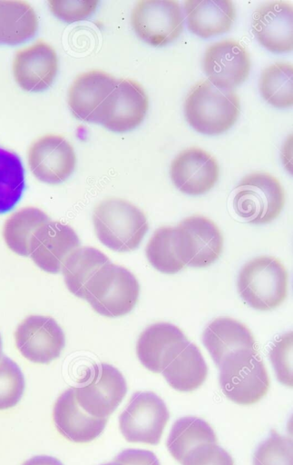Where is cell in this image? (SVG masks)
Wrapping results in <instances>:
<instances>
[{
	"label": "cell",
	"mask_w": 293,
	"mask_h": 465,
	"mask_svg": "<svg viewBox=\"0 0 293 465\" xmlns=\"http://www.w3.org/2000/svg\"><path fill=\"white\" fill-rule=\"evenodd\" d=\"M178 225L188 237V265L206 267L219 258L222 251L223 237L213 221L202 215H192L183 219Z\"/></svg>",
	"instance_id": "obj_24"
},
{
	"label": "cell",
	"mask_w": 293,
	"mask_h": 465,
	"mask_svg": "<svg viewBox=\"0 0 293 465\" xmlns=\"http://www.w3.org/2000/svg\"><path fill=\"white\" fill-rule=\"evenodd\" d=\"M202 341L218 367L224 358L237 351H257L256 341L249 329L237 320L220 317L205 328Z\"/></svg>",
	"instance_id": "obj_22"
},
{
	"label": "cell",
	"mask_w": 293,
	"mask_h": 465,
	"mask_svg": "<svg viewBox=\"0 0 293 465\" xmlns=\"http://www.w3.org/2000/svg\"><path fill=\"white\" fill-rule=\"evenodd\" d=\"M161 372L173 389L187 392L202 385L208 367L200 349L190 342Z\"/></svg>",
	"instance_id": "obj_26"
},
{
	"label": "cell",
	"mask_w": 293,
	"mask_h": 465,
	"mask_svg": "<svg viewBox=\"0 0 293 465\" xmlns=\"http://www.w3.org/2000/svg\"><path fill=\"white\" fill-rule=\"evenodd\" d=\"M183 465H234L231 456L214 443L192 449L181 462Z\"/></svg>",
	"instance_id": "obj_36"
},
{
	"label": "cell",
	"mask_w": 293,
	"mask_h": 465,
	"mask_svg": "<svg viewBox=\"0 0 293 465\" xmlns=\"http://www.w3.org/2000/svg\"><path fill=\"white\" fill-rule=\"evenodd\" d=\"M190 343L175 325L158 322L147 327L140 335L136 352L142 364L149 371L160 373Z\"/></svg>",
	"instance_id": "obj_17"
},
{
	"label": "cell",
	"mask_w": 293,
	"mask_h": 465,
	"mask_svg": "<svg viewBox=\"0 0 293 465\" xmlns=\"http://www.w3.org/2000/svg\"><path fill=\"white\" fill-rule=\"evenodd\" d=\"M238 290L242 299L252 308L259 311L275 309L287 296V270L275 257H256L241 268Z\"/></svg>",
	"instance_id": "obj_5"
},
{
	"label": "cell",
	"mask_w": 293,
	"mask_h": 465,
	"mask_svg": "<svg viewBox=\"0 0 293 465\" xmlns=\"http://www.w3.org/2000/svg\"><path fill=\"white\" fill-rule=\"evenodd\" d=\"M117 81L112 74L97 69L77 75L67 94L73 114L80 120L96 124L101 106L115 88Z\"/></svg>",
	"instance_id": "obj_19"
},
{
	"label": "cell",
	"mask_w": 293,
	"mask_h": 465,
	"mask_svg": "<svg viewBox=\"0 0 293 465\" xmlns=\"http://www.w3.org/2000/svg\"><path fill=\"white\" fill-rule=\"evenodd\" d=\"M285 203L283 187L269 173L254 172L244 176L235 188L233 207L236 213L254 224L276 219Z\"/></svg>",
	"instance_id": "obj_6"
},
{
	"label": "cell",
	"mask_w": 293,
	"mask_h": 465,
	"mask_svg": "<svg viewBox=\"0 0 293 465\" xmlns=\"http://www.w3.org/2000/svg\"><path fill=\"white\" fill-rule=\"evenodd\" d=\"M149 98L143 87L132 79H119L97 115L96 124L117 133L131 131L144 119Z\"/></svg>",
	"instance_id": "obj_10"
},
{
	"label": "cell",
	"mask_w": 293,
	"mask_h": 465,
	"mask_svg": "<svg viewBox=\"0 0 293 465\" xmlns=\"http://www.w3.org/2000/svg\"><path fill=\"white\" fill-rule=\"evenodd\" d=\"M292 76L291 63L277 62L267 66L259 79V91L263 98L278 108L292 105Z\"/></svg>",
	"instance_id": "obj_30"
},
{
	"label": "cell",
	"mask_w": 293,
	"mask_h": 465,
	"mask_svg": "<svg viewBox=\"0 0 293 465\" xmlns=\"http://www.w3.org/2000/svg\"><path fill=\"white\" fill-rule=\"evenodd\" d=\"M2 357H3V343H2V337L0 334V360L2 359Z\"/></svg>",
	"instance_id": "obj_39"
},
{
	"label": "cell",
	"mask_w": 293,
	"mask_h": 465,
	"mask_svg": "<svg viewBox=\"0 0 293 465\" xmlns=\"http://www.w3.org/2000/svg\"><path fill=\"white\" fill-rule=\"evenodd\" d=\"M219 368L224 395L238 404L256 403L269 389V377L257 351L232 352L224 358Z\"/></svg>",
	"instance_id": "obj_4"
},
{
	"label": "cell",
	"mask_w": 293,
	"mask_h": 465,
	"mask_svg": "<svg viewBox=\"0 0 293 465\" xmlns=\"http://www.w3.org/2000/svg\"><path fill=\"white\" fill-rule=\"evenodd\" d=\"M103 465H119V464L112 460V462H108V463H105Z\"/></svg>",
	"instance_id": "obj_40"
},
{
	"label": "cell",
	"mask_w": 293,
	"mask_h": 465,
	"mask_svg": "<svg viewBox=\"0 0 293 465\" xmlns=\"http://www.w3.org/2000/svg\"><path fill=\"white\" fill-rule=\"evenodd\" d=\"M27 160L34 177L49 184L65 181L76 165L72 144L57 134H46L36 139L28 149Z\"/></svg>",
	"instance_id": "obj_12"
},
{
	"label": "cell",
	"mask_w": 293,
	"mask_h": 465,
	"mask_svg": "<svg viewBox=\"0 0 293 465\" xmlns=\"http://www.w3.org/2000/svg\"><path fill=\"white\" fill-rule=\"evenodd\" d=\"M184 15L175 0H141L131 14L136 35L147 44L159 46L176 39L183 29Z\"/></svg>",
	"instance_id": "obj_9"
},
{
	"label": "cell",
	"mask_w": 293,
	"mask_h": 465,
	"mask_svg": "<svg viewBox=\"0 0 293 465\" xmlns=\"http://www.w3.org/2000/svg\"><path fill=\"white\" fill-rule=\"evenodd\" d=\"M203 69L213 85L232 90L248 78L250 70L249 54L239 41L223 39L207 47L203 56Z\"/></svg>",
	"instance_id": "obj_13"
},
{
	"label": "cell",
	"mask_w": 293,
	"mask_h": 465,
	"mask_svg": "<svg viewBox=\"0 0 293 465\" xmlns=\"http://www.w3.org/2000/svg\"><path fill=\"white\" fill-rule=\"evenodd\" d=\"M53 420L59 433L75 443H87L104 430L107 418H96L85 412L77 403L73 387L64 391L56 400Z\"/></svg>",
	"instance_id": "obj_20"
},
{
	"label": "cell",
	"mask_w": 293,
	"mask_h": 465,
	"mask_svg": "<svg viewBox=\"0 0 293 465\" xmlns=\"http://www.w3.org/2000/svg\"><path fill=\"white\" fill-rule=\"evenodd\" d=\"M239 98L233 90L220 89L209 80L198 82L184 102L188 123L198 132L219 134L229 130L239 114Z\"/></svg>",
	"instance_id": "obj_2"
},
{
	"label": "cell",
	"mask_w": 293,
	"mask_h": 465,
	"mask_svg": "<svg viewBox=\"0 0 293 465\" xmlns=\"http://www.w3.org/2000/svg\"><path fill=\"white\" fill-rule=\"evenodd\" d=\"M293 6L288 1L265 2L252 16V32L259 42L271 52H289L293 48Z\"/></svg>",
	"instance_id": "obj_18"
},
{
	"label": "cell",
	"mask_w": 293,
	"mask_h": 465,
	"mask_svg": "<svg viewBox=\"0 0 293 465\" xmlns=\"http://www.w3.org/2000/svg\"><path fill=\"white\" fill-rule=\"evenodd\" d=\"M38 29V18L27 2L0 0V44L18 45Z\"/></svg>",
	"instance_id": "obj_25"
},
{
	"label": "cell",
	"mask_w": 293,
	"mask_h": 465,
	"mask_svg": "<svg viewBox=\"0 0 293 465\" xmlns=\"http://www.w3.org/2000/svg\"><path fill=\"white\" fill-rule=\"evenodd\" d=\"M146 256L150 263L161 272H178L190 260L185 232L179 225L158 228L147 243Z\"/></svg>",
	"instance_id": "obj_21"
},
{
	"label": "cell",
	"mask_w": 293,
	"mask_h": 465,
	"mask_svg": "<svg viewBox=\"0 0 293 465\" xmlns=\"http://www.w3.org/2000/svg\"><path fill=\"white\" fill-rule=\"evenodd\" d=\"M140 286L126 268L111 262L100 268L84 289L83 299L101 315L120 317L135 306Z\"/></svg>",
	"instance_id": "obj_3"
},
{
	"label": "cell",
	"mask_w": 293,
	"mask_h": 465,
	"mask_svg": "<svg viewBox=\"0 0 293 465\" xmlns=\"http://www.w3.org/2000/svg\"><path fill=\"white\" fill-rule=\"evenodd\" d=\"M183 7L188 28L201 37L229 31L236 18L230 0H186Z\"/></svg>",
	"instance_id": "obj_23"
},
{
	"label": "cell",
	"mask_w": 293,
	"mask_h": 465,
	"mask_svg": "<svg viewBox=\"0 0 293 465\" xmlns=\"http://www.w3.org/2000/svg\"><path fill=\"white\" fill-rule=\"evenodd\" d=\"M73 391L77 403L85 412L96 418H108L124 398L127 384L118 369L99 363L87 370Z\"/></svg>",
	"instance_id": "obj_7"
},
{
	"label": "cell",
	"mask_w": 293,
	"mask_h": 465,
	"mask_svg": "<svg viewBox=\"0 0 293 465\" xmlns=\"http://www.w3.org/2000/svg\"><path fill=\"white\" fill-rule=\"evenodd\" d=\"M19 352L28 361L47 364L57 359L65 345V337L57 322L48 316L30 315L15 331Z\"/></svg>",
	"instance_id": "obj_11"
},
{
	"label": "cell",
	"mask_w": 293,
	"mask_h": 465,
	"mask_svg": "<svg viewBox=\"0 0 293 465\" xmlns=\"http://www.w3.org/2000/svg\"><path fill=\"white\" fill-rule=\"evenodd\" d=\"M79 245V237L71 226L50 221L32 236L29 256L44 272L57 273L65 259Z\"/></svg>",
	"instance_id": "obj_14"
},
{
	"label": "cell",
	"mask_w": 293,
	"mask_h": 465,
	"mask_svg": "<svg viewBox=\"0 0 293 465\" xmlns=\"http://www.w3.org/2000/svg\"><path fill=\"white\" fill-rule=\"evenodd\" d=\"M25 388L24 374L10 358L0 360V411L15 407L22 399Z\"/></svg>",
	"instance_id": "obj_32"
},
{
	"label": "cell",
	"mask_w": 293,
	"mask_h": 465,
	"mask_svg": "<svg viewBox=\"0 0 293 465\" xmlns=\"http://www.w3.org/2000/svg\"><path fill=\"white\" fill-rule=\"evenodd\" d=\"M208 443H217L211 426L200 418L186 416L173 423L167 440V448L176 460L182 462L192 449Z\"/></svg>",
	"instance_id": "obj_28"
},
{
	"label": "cell",
	"mask_w": 293,
	"mask_h": 465,
	"mask_svg": "<svg viewBox=\"0 0 293 465\" xmlns=\"http://www.w3.org/2000/svg\"><path fill=\"white\" fill-rule=\"evenodd\" d=\"M216 159L207 151L190 147L172 160L170 174L174 185L182 193L200 195L210 191L219 179Z\"/></svg>",
	"instance_id": "obj_15"
},
{
	"label": "cell",
	"mask_w": 293,
	"mask_h": 465,
	"mask_svg": "<svg viewBox=\"0 0 293 465\" xmlns=\"http://www.w3.org/2000/svg\"><path fill=\"white\" fill-rule=\"evenodd\" d=\"M169 420L164 401L154 392H135L119 417L120 430L129 442L156 445Z\"/></svg>",
	"instance_id": "obj_8"
},
{
	"label": "cell",
	"mask_w": 293,
	"mask_h": 465,
	"mask_svg": "<svg viewBox=\"0 0 293 465\" xmlns=\"http://www.w3.org/2000/svg\"><path fill=\"white\" fill-rule=\"evenodd\" d=\"M108 262L109 258L98 249L78 247L65 259L61 269L66 287L73 294L83 299L87 282Z\"/></svg>",
	"instance_id": "obj_27"
},
{
	"label": "cell",
	"mask_w": 293,
	"mask_h": 465,
	"mask_svg": "<svg viewBox=\"0 0 293 465\" xmlns=\"http://www.w3.org/2000/svg\"><path fill=\"white\" fill-rule=\"evenodd\" d=\"M291 439L271 431L254 453L253 465H293Z\"/></svg>",
	"instance_id": "obj_33"
},
{
	"label": "cell",
	"mask_w": 293,
	"mask_h": 465,
	"mask_svg": "<svg viewBox=\"0 0 293 465\" xmlns=\"http://www.w3.org/2000/svg\"><path fill=\"white\" fill-rule=\"evenodd\" d=\"M269 357L278 379L287 386L292 387V333L279 338L269 352Z\"/></svg>",
	"instance_id": "obj_34"
},
{
	"label": "cell",
	"mask_w": 293,
	"mask_h": 465,
	"mask_svg": "<svg viewBox=\"0 0 293 465\" xmlns=\"http://www.w3.org/2000/svg\"><path fill=\"white\" fill-rule=\"evenodd\" d=\"M93 222L99 241L115 252L135 250L148 231L144 213L132 203L116 197L100 202Z\"/></svg>",
	"instance_id": "obj_1"
},
{
	"label": "cell",
	"mask_w": 293,
	"mask_h": 465,
	"mask_svg": "<svg viewBox=\"0 0 293 465\" xmlns=\"http://www.w3.org/2000/svg\"><path fill=\"white\" fill-rule=\"evenodd\" d=\"M12 68L15 80L22 89L41 92L56 76L57 54L48 43L39 40L15 53Z\"/></svg>",
	"instance_id": "obj_16"
},
{
	"label": "cell",
	"mask_w": 293,
	"mask_h": 465,
	"mask_svg": "<svg viewBox=\"0 0 293 465\" xmlns=\"http://www.w3.org/2000/svg\"><path fill=\"white\" fill-rule=\"evenodd\" d=\"M24 189V170L19 156L0 147V214L12 210Z\"/></svg>",
	"instance_id": "obj_31"
},
{
	"label": "cell",
	"mask_w": 293,
	"mask_h": 465,
	"mask_svg": "<svg viewBox=\"0 0 293 465\" xmlns=\"http://www.w3.org/2000/svg\"><path fill=\"white\" fill-rule=\"evenodd\" d=\"M119 465H160L156 455L146 450L127 449L113 460Z\"/></svg>",
	"instance_id": "obj_37"
},
{
	"label": "cell",
	"mask_w": 293,
	"mask_h": 465,
	"mask_svg": "<svg viewBox=\"0 0 293 465\" xmlns=\"http://www.w3.org/2000/svg\"><path fill=\"white\" fill-rule=\"evenodd\" d=\"M22 465H63L59 460L52 456L39 455L25 460Z\"/></svg>",
	"instance_id": "obj_38"
},
{
	"label": "cell",
	"mask_w": 293,
	"mask_h": 465,
	"mask_svg": "<svg viewBox=\"0 0 293 465\" xmlns=\"http://www.w3.org/2000/svg\"><path fill=\"white\" fill-rule=\"evenodd\" d=\"M97 0H50L51 12L61 20L73 23L89 17L96 9Z\"/></svg>",
	"instance_id": "obj_35"
},
{
	"label": "cell",
	"mask_w": 293,
	"mask_h": 465,
	"mask_svg": "<svg viewBox=\"0 0 293 465\" xmlns=\"http://www.w3.org/2000/svg\"><path fill=\"white\" fill-rule=\"evenodd\" d=\"M49 216L36 207H24L5 222L3 237L7 247L21 256H29L30 241L35 231L50 222Z\"/></svg>",
	"instance_id": "obj_29"
}]
</instances>
